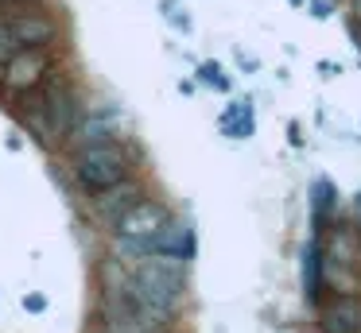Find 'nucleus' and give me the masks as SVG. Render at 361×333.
I'll list each match as a JSON object with an SVG mask.
<instances>
[{"label": "nucleus", "instance_id": "nucleus-12", "mask_svg": "<svg viewBox=\"0 0 361 333\" xmlns=\"http://www.w3.org/2000/svg\"><path fill=\"white\" fill-rule=\"evenodd\" d=\"M221 124H226V132H237V139L249 136V128H252V124H249V108H245V105H233L226 116H221Z\"/></svg>", "mask_w": 361, "mask_h": 333}, {"label": "nucleus", "instance_id": "nucleus-3", "mask_svg": "<svg viewBox=\"0 0 361 333\" xmlns=\"http://www.w3.org/2000/svg\"><path fill=\"white\" fill-rule=\"evenodd\" d=\"M133 170V155L121 139H105V144H86L74 151V175L90 194H102L109 186L125 182Z\"/></svg>", "mask_w": 361, "mask_h": 333}, {"label": "nucleus", "instance_id": "nucleus-2", "mask_svg": "<svg viewBox=\"0 0 361 333\" xmlns=\"http://www.w3.org/2000/svg\"><path fill=\"white\" fill-rule=\"evenodd\" d=\"M171 221L164 201L156 198H140L117 225H113V244H117V260L136 263L144 256H156V237L159 229Z\"/></svg>", "mask_w": 361, "mask_h": 333}, {"label": "nucleus", "instance_id": "nucleus-4", "mask_svg": "<svg viewBox=\"0 0 361 333\" xmlns=\"http://www.w3.org/2000/svg\"><path fill=\"white\" fill-rule=\"evenodd\" d=\"M51 70H55V46H24L0 66V85L12 97H24V93L39 89Z\"/></svg>", "mask_w": 361, "mask_h": 333}, {"label": "nucleus", "instance_id": "nucleus-8", "mask_svg": "<svg viewBox=\"0 0 361 333\" xmlns=\"http://www.w3.org/2000/svg\"><path fill=\"white\" fill-rule=\"evenodd\" d=\"M16 116H20V124H24V132L39 147H47V151L51 147H63V139H59L55 124H51V113H47V105H43L39 89L24 93V105H16Z\"/></svg>", "mask_w": 361, "mask_h": 333}, {"label": "nucleus", "instance_id": "nucleus-10", "mask_svg": "<svg viewBox=\"0 0 361 333\" xmlns=\"http://www.w3.org/2000/svg\"><path fill=\"white\" fill-rule=\"evenodd\" d=\"M156 256H167V260H175V263H187L190 256H195V232H190V225L167 221L164 229H159V237H156Z\"/></svg>", "mask_w": 361, "mask_h": 333}, {"label": "nucleus", "instance_id": "nucleus-13", "mask_svg": "<svg viewBox=\"0 0 361 333\" xmlns=\"http://www.w3.org/2000/svg\"><path fill=\"white\" fill-rule=\"evenodd\" d=\"M16 51H24V46L16 43V35H12L8 20H4V12H0V66H4V62H8Z\"/></svg>", "mask_w": 361, "mask_h": 333}, {"label": "nucleus", "instance_id": "nucleus-9", "mask_svg": "<svg viewBox=\"0 0 361 333\" xmlns=\"http://www.w3.org/2000/svg\"><path fill=\"white\" fill-rule=\"evenodd\" d=\"M140 198H144L140 182H128V178H125V182H117V186H109V190L94 194V213H97V221H102V225H109V229H113V225H117Z\"/></svg>", "mask_w": 361, "mask_h": 333}, {"label": "nucleus", "instance_id": "nucleus-6", "mask_svg": "<svg viewBox=\"0 0 361 333\" xmlns=\"http://www.w3.org/2000/svg\"><path fill=\"white\" fill-rule=\"evenodd\" d=\"M4 20H8V27H12L20 46H55L59 31H63L55 15L35 8V4H8L4 8Z\"/></svg>", "mask_w": 361, "mask_h": 333}, {"label": "nucleus", "instance_id": "nucleus-5", "mask_svg": "<svg viewBox=\"0 0 361 333\" xmlns=\"http://www.w3.org/2000/svg\"><path fill=\"white\" fill-rule=\"evenodd\" d=\"M39 97H43V105H47V113H51V124H55V132H59V139H71V132H74V124H78V116H82V97H78V89H74V82L66 74H59V70H51L47 77H43V85H39Z\"/></svg>", "mask_w": 361, "mask_h": 333}, {"label": "nucleus", "instance_id": "nucleus-11", "mask_svg": "<svg viewBox=\"0 0 361 333\" xmlns=\"http://www.w3.org/2000/svg\"><path fill=\"white\" fill-rule=\"evenodd\" d=\"M326 333H361V299H334L322 310Z\"/></svg>", "mask_w": 361, "mask_h": 333}, {"label": "nucleus", "instance_id": "nucleus-15", "mask_svg": "<svg viewBox=\"0 0 361 333\" xmlns=\"http://www.w3.org/2000/svg\"><path fill=\"white\" fill-rule=\"evenodd\" d=\"M218 74H221V70L214 66V62H206V66H202V74H198V77H202L206 85H214V89H226V77H218Z\"/></svg>", "mask_w": 361, "mask_h": 333}, {"label": "nucleus", "instance_id": "nucleus-14", "mask_svg": "<svg viewBox=\"0 0 361 333\" xmlns=\"http://www.w3.org/2000/svg\"><path fill=\"white\" fill-rule=\"evenodd\" d=\"M159 12H164V20H171L179 31H187V27H190V20L183 15V8L175 4V0H164V4H159Z\"/></svg>", "mask_w": 361, "mask_h": 333}, {"label": "nucleus", "instance_id": "nucleus-1", "mask_svg": "<svg viewBox=\"0 0 361 333\" xmlns=\"http://www.w3.org/2000/svg\"><path fill=\"white\" fill-rule=\"evenodd\" d=\"M125 287L144 310L171 322L175 310L183 306V294H187V263H175L167 256H144V260L128 263Z\"/></svg>", "mask_w": 361, "mask_h": 333}, {"label": "nucleus", "instance_id": "nucleus-7", "mask_svg": "<svg viewBox=\"0 0 361 333\" xmlns=\"http://www.w3.org/2000/svg\"><path fill=\"white\" fill-rule=\"evenodd\" d=\"M121 132V108L117 105H102V108H82L78 124H74V147L86 144H105V139H117Z\"/></svg>", "mask_w": 361, "mask_h": 333}]
</instances>
